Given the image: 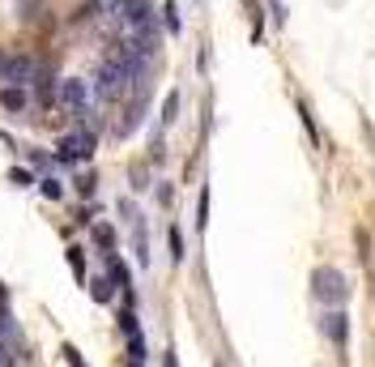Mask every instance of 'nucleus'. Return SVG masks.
<instances>
[{
    "mask_svg": "<svg viewBox=\"0 0 375 367\" xmlns=\"http://www.w3.org/2000/svg\"><path fill=\"white\" fill-rule=\"evenodd\" d=\"M311 295H315L320 303L337 307V303H346V299H350V282H346V274H341V269L320 265V269L311 274Z\"/></svg>",
    "mask_w": 375,
    "mask_h": 367,
    "instance_id": "obj_1",
    "label": "nucleus"
},
{
    "mask_svg": "<svg viewBox=\"0 0 375 367\" xmlns=\"http://www.w3.org/2000/svg\"><path fill=\"white\" fill-rule=\"evenodd\" d=\"M94 90H98V98L116 102V98H124V94L132 90V77H128V73H124L120 65L102 60V65H98V73H94Z\"/></svg>",
    "mask_w": 375,
    "mask_h": 367,
    "instance_id": "obj_2",
    "label": "nucleus"
},
{
    "mask_svg": "<svg viewBox=\"0 0 375 367\" xmlns=\"http://www.w3.org/2000/svg\"><path fill=\"white\" fill-rule=\"evenodd\" d=\"M39 77V65L30 60V56H22V51H18V56H5V60H0V81H9V86H30Z\"/></svg>",
    "mask_w": 375,
    "mask_h": 367,
    "instance_id": "obj_3",
    "label": "nucleus"
},
{
    "mask_svg": "<svg viewBox=\"0 0 375 367\" xmlns=\"http://www.w3.org/2000/svg\"><path fill=\"white\" fill-rule=\"evenodd\" d=\"M90 154H94V133H69L56 145V159L60 163H81V159H90Z\"/></svg>",
    "mask_w": 375,
    "mask_h": 367,
    "instance_id": "obj_4",
    "label": "nucleus"
},
{
    "mask_svg": "<svg viewBox=\"0 0 375 367\" xmlns=\"http://www.w3.org/2000/svg\"><path fill=\"white\" fill-rule=\"evenodd\" d=\"M56 102H60V107H69L73 116H86V102H90V90H86V81H77V77H64V81L56 86Z\"/></svg>",
    "mask_w": 375,
    "mask_h": 367,
    "instance_id": "obj_5",
    "label": "nucleus"
},
{
    "mask_svg": "<svg viewBox=\"0 0 375 367\" xmlns=\"http://www.w3.org/2000/svg\"><path fill=\"white\" fill-rule=\"evenodd\" d=\"M320 329H325V338H333L337 346H346V338H350V316H346V312H329V316L320 321Z\"/></svg>",
    "mask_w": 375,
    "mask_h": 367,
    "instance_id": "obj_6",
    "label": "nucleus"
},
{
    "mask_svg": "<svg viewBox=\"0 0 375 367\" xmlns=\"http://www.w3.org/2000/svg\"><path fill=\"white\" fill-rule=\"evenodd\" d=\"M26 102H30V94L22 86H5V90H0V107H5V112H26Z\"/></svg>",
    "mask_w": 375,
    "mask_h": 367,
    "instance_id": "obj_7",
    "label": "nucleus"
},
{
    "mask_svg": "<svg viewBox=\"0 0 375 367\" xmlns=\"http://www.w3.org/2000/svg\"><path fill=\"white\" fill-rule=\"evenodd\" d=\"M90 295H94L98 303H107V299L116 295V282H111V278H94V282H90Z\"/></svg>",
    "mask_w": 375,
    "mask_h": 367,
    "instance_id": "obj_8",
    "label": "nucleus"
},
{
    "mask_svg": "<svg viewBox=\"0 0 375 367\" xmlns=\"http://www.w3.org/2000/svg\"><path fill=\"white\" fill-rule=\"evenodd\" d=\"M120 329H124V338H141V329H137V316H132V307H124V312H120Z\"/></svg>",
    "mask_w": 375,
    "mask_h": 367,
    "instance_id": "obj_9",
    "label": "nucleus"
},
{
    "mask_svg": "<svg viewBox=\"0 0 375 367\" xmlns=\"http://www.w3.org/2000/svg\"><path fill=\"white\" fill-rule=\"evenodd\" d=\"M94 239L107 248V256H111V248H116V231L111 227H94Z\"/></svg>",
    "mask_w": 375,
    "mask_h": 367,
    "instance_id": "obj_10",
    "label": "nucleus"
},
{
    "mask_svg": "<svg viewBox=\"0 0 375 367\" xmlns=\"http://www.w3.org/2000/svg\"><path fill=\"white\" fill-rule=\"evenodd\" d=\"M69 265H73L77 278H86V256H81V248H69Z\"/></svg>",
    "mask_w": 375,
    "mask_h": 367,
    "instance_id": "obj_11",
    "label": "nucleus"
},
{
    "mask_svg": "<svg viewBox=\"0 0 375 367\" xmlns=\"http://www.w3.org/2000/svg\"><path fill=\"white\" fill-rule=\"evenodd\" d=\"M175 112H179V94H167V107H163V124H171V120H175Z\"/></svg>",
    "mask_w": 375,
    "mask_h": 367,
    "instance_id": "obj_12",
    "label": "nucleus"
},
{
    "mask_svg": "<svg viewBox=\"0 0 375 367\" xmlns=\"http://www.w3.org/2000/svg\"><path fill=\"white\" fill-rule=\"evenodd\" d=\"M163 13H167V30H171V34H179V9H175V5H167Z\"/></svg>",
    "mask_w": 375,
    "mask_h": 367,
    "instance_id": "obj_13",
    "label": "nucleus"
},
{
    "mask_svg": "<svg viewBox=\"0 0 375 367\" xmlns=\"http://www.w3.org/2000/svg\"><path fill=\"white\" fill-rule=\"evenodd\" d=\"M171 256H175V260H184V235H179L175 227H171Z\"/></svg>",
    "mask_w": 375,
    "mask_h": 367,
    "instance_id": "obj_14",
    "label": "nucleus"
},
{
    "mask_svg": "<svg viewBox=\"0 0 375 367\" xmlns=\"http://www.w3.org/2000/svg\"><path fill=\"white\" fill-rule=\"evenodd\" d=\"M60 192H64V188H60L56 180H43V196H47V201H60Z\"/></svg>",
    "mask_w": 375,
    "mask_h": 367,
    "instance_id": "obj_15",
    "label": "nucleus"
},
{
    "mask_svg": "<svg viewBox=\"0 0 375 367\" xmlns=\"http://www.w3.org/2000/svg\"><path fill=\"white\" fill-rule=\"evenodd\" d=\"M209 222V188L200 192V218H196V227H205Z\"/></svg>",
    "mask_w": 375,
    "mask_h": 367,
    "instance_id": "obj_16",
    "label": "nucleus"
},
{
    "mask_svg": "<svg viewBox=\"0 0 375 367\" xmlns=\"http://www.w3.org/2000/svg\"><path fill=\"white\" fill-rule=\"evenodd\" d=\"M9 180H13V184H22V188H26V184H34V180H30V171H22V167H13V171H9Z\"/></svg>",
    "mask_w": 375,
    "mask_h": 367,
    "instance_id": "obj_17",
    "label": "nucleus"
},
{
    "mask_svg": "<svg viewBox=\"0 0 375 367\" xmlns=\"http://www.w3.org/2000/svg\"><path fill=\"white\" fill-rule=\"evenodd\" d=\"M60 354H64V363H69V367H86V363H81V354H77V350H73V346H64V350H60Z\"/></svg>",
    "mask_w": 375,
    "mask_h": 367,
    "instance_id": "obj_18",
    "label": "nucleus"
},
{
    "mask_svg": "<svg viewBox=\"0 0 375 367\" xmlns=\"http://www.w3.org/2000/svg\"><path fill=\"white\" fill-rule=\"evenodd\" d=\"M77 188H81V192L90 196V192H94V175H81V180H77Z\"/></svg>",
    "mask_w": 375,
    "mask_h": 367,
    "instance_id": "obj_19",
    "label": "nucleus"
},
{
    "mask_svg": "<svg viewBox=\"0 0 375 367\" xmlns=\"http://www.w3.org/2000/svg\"><path fill=\"white\" fill-rule=\"evenodd\" d=\"M167 367H179V363H175V354H167Z\"/></svg>",
    "mask_w": 375,
    "mask_h": 367,
    "instance_id": "obj_20",
    "label": "nucleus"
}]
</instances>
